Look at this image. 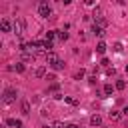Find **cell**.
Returning a JSON list of instances; mask_svg holds the SVG:
<instances>
[{"label":"cell","mask_w":128,"mask_h":128,"mask_svg":"<svg viewBox=\"0 0 128 128\" xmlns=\"http://www.w3.org/2000/svg\"><path fill=\"white\" fill-rule=\"evenodd\" d=\"M14 100H16V90L14 88H6L4 94H2V102L4 104H12Z\"/></svg>","instance_id":"6da1fadb"},{"label":"cell","mask_w":128,"mask_h":128,"mask_svg":"<svg viewBox=\"0 0 128 128\" xmlns=\"http://www.w3.org/2000/svg\"><path fill=\"white\" fill-rule=\"evenodd\" d=\"M38 14H40L42 18H48V16L52 14V10H50L48 2H40V4H38Z\"/></svg>","instance_id":"7a4b0ae2"},{"label":"cell","mask_w":128,"mask_h":128,"mask_svg":"<svg viewBox=\"0 0 128 128\" xmlns=\"http://www.w3.org/2000/svg\"><path fill=\"white\" fill-rule=\"evenodd\" d=\"M24 28H26V20H24V18H16V22H14V32H16V34H22Z\"/></svg>","instance_id":"3957f363"},{"label":"cell","mask_w":128,"mask_h":128,"mask_svg":"<svg viewBox=\"0 0 128 128\" xmlns=\"http://www.w3.org/2000/svg\"><path fill=\"white\" fill-rule=\"evenodd\" d=\"M0 28H2V32H10V30H12V24H10V20L2 18V20H0Z\"/></svg>","instance_id":"277c9868"},{"label":"cell","mask_w":128,"mask_h":128,"mask_svg":"<svg viewBox=\"0 0 128 128\" xmlns=\"http://www.w3.org/2000/svg\"><path fill=\"white\" fill-rule=\"evenodd\" d=\"M58 60H60V58H58V56H56L54 52H50V54H46V62H48L50 66H54V64H56Z\"/></svg>","instance_id":"5b68a950"},{"label":"cell","mask_w":128,"mask_h":128,"mask_svg":"<svg viewBox=\"0 0 128 128\" xmlns=\"http://www.w3.org/2000/svg\"><path fill=\"white\" fill-rule=\"evenodd\" d=\"M90 124H92V126H100V124H102V116H100V114H92V116H90Z\"/></svg>","instance_id":"8992f818"},{"label":"cell","mask_w":128,"mask_h":128,"mask_svg":"<svg viewBox=\"0 0 128 128\" xmlns=\"http://www.w3.org/2000/svg\"><path fill=\"white\" fill-rule=\"evenodd\" d=\"M92 34H94V36H100V38H102V36H104V28H100L98 24H94V26H92Z\"/></svg>","instance_id":"52a82bcc"},{"label":"cell","mask_w":128,"mask_h":128,"mask_svg":"<svg viewBox=\"0 0 128 128\" xmlns=\"http://www.w3.org/2000/svg\"><path fill=\"white\" fill-rule=\"evenodd\" d=\"M34 76H36V78H44V76H46V68H44V66H38V68L34 70Z\"/></svg>","instance_id":"ba28073f"},{"label":"cell","mask_w":128,"mask_h":128,"mask_svg":"<svg viewBox=\"0 0 128 128\" xmlns=\"http://www.w3.org/2000/svg\"><path fill=\"white\" fill-rule=\"evenodd\" d=\"M20 110H22V114H24V116H26V114H30V102H26V100H24V102L20 104Z\"/></svg>","instance_id":"9c48e42d"},{"label":"cell","mask_w":128,"mask_h":128,"mask_svg":"<svg viewBox=\"0 0 128 128\" xmlns=\"http://www.w3.org/2000/svg\"><path fill=\"white\" fill-rule=\"evenodd\" d=\"M64 100H66L70 106H78V98H74V96H64Z\"/></svg>","instance_id":"30bf717a"},{"label":"cell","mask_w":128,"mask_h":128,"mask_svg":"<svg viewBox=\"0 0 128 128\" xmlns=\"http://www.w3.org/2000/svg\"><path fill=\"white\" fill-rule=\"evenodd\" d=\"M120 114H122L120 110H110V112H108V116H110V120H118V118H120Z\"/></svg>","instance_id":"8fae6325"},{"label":"cell","mask_w":128,"mask_h":128,"mask_svg":"<svg viewBox=\"0 0 128 128\" xmlns=\"http://www.w3.org/2000/svg\"><path fill=\"white\" fill-rule=\"evenodd\" d=\"M56 36H58V30H50V32L46 34V40H48V42H52Z\"/></svg>","instance_id":"7c38bea8"},{"label":"cell","mask_w":128,"mask_h":128,"mask_svg":"<svg viewBox=\"0 0 128 128\" xmlns=\"http://www.w3.org/2000/svg\"><path fill=\"white\" fill-rule=\"evenodd\" d=\"M96 52H98V54H104V52H106V44H104V42H98V46H96Z\"/></svg>","instance_id":"4fadbf2b"},{"label":"cell","mask_w":128,"mask_h":128,"mask_svg":"<svg viewBox=\"0 0 128 128\" xmlns=\"http://www.w3.org/2000/svg\"><path fill=\"white\" fill-rule=\"evenodd\" d=\"M112 92H114V88H112V84H106V86H104V96H110Z\"/></svg>","instance_id":"5bb4252c"},{"label":"cell","mask_w":128,"mask_h":128,"mask_svg":"<svg viewBox=\"0 0 128 128\" xmlns=\"http://www.w3.org/2000/svg\"><path fill=\"white\" fill-rule=\"evenodd\" d=\"M14 70H16V72H24V70H26V66H24V62H18V64L14 66Z\"/></svg>","instance_id":"9a60e30c"},{"label":"cell","mask_w":128,"mask_h":128,"mask_svg":"<svg viewBox=\"0 0 128 128\" xmlns=\"http://www.w3.org/2000/svg\"><path fill=\"white\" fill-rule=\"evenodd\" d=\"M58 38H60L62 42H64V40H68V32H64V30H60V32H58Z\"/></svg>","instance_id":"2e32d148"},{"label":"cell","mask_w":128,"mask_h":128,"mask_svg":"<svg viewBox=\"0 0 128 128\" xmlns=\"http://www.w3.org/2000/svg\"><path fill=\"white\" fill-rule=\"evenodd\" d=\"M112 50H114V52H122V42H114Z\"/></svg>","instance_id":"e0dca14e"},{"label":"cell","mask_w":128,"mask_h":128,"mask_svg":"<svg viewBox=\"0 0 128 128\" xmlns=\"http://www.w3.org/2000/svg\"><path fill=\"white\" fill-rule=\"evenodd\" d=\"M124 88H126V82L124 80H118L116 82V90H124Z\"/></svg>","instance_id":"ac0fdd59"},{"label":"cell","mask_w":128,"mask_h":128,"mask_svg":"<svg viewBox=\"0 0 128 128\" xmlns=\"http://www.w3.org/2000/svg\"><path fill=\"white\" fill-rule=\"evenodd\" d=\"M52 68H54V70H62V68H64V62H62V60H58V62H56Z\"/></svg>","instance_id":"d6986e66"},{"label":"cell","mask_w":128,"mask_h":128,"mask_svg":"<svg viewBox=\"0 0 128 128\" xmlns=\"http://www.w3.org/2000/svg\"><path fill=\"white\" fill-rule=\"evenodd\" d=\"M46 80H48V82H52V84H54V80H56V76H54V74H48V76H46Z\"/></svg>","instance_id":"ffe728a7"},{"label":"cell","mask_w":128,"mask_h":128,"mask_svg":"<svg viewBox=\"0 0 128 128\" xmlns=\"http://www.w3.org/2000/svg\"><path fill=\"white\" fill-rule=\"evenodd\" d=\"M52 128H66V126H64L62 122H54V124H52Z\"/></svg>","instance_id":"44dd1931"},{"label":"cell","mask_w":128,"mask_h":128,"mask_svg":"<svg viewBox=\"0 0 128 128\" xmlns=\"http://www.w3.org/2000/svg\"><path fill=\"white\" fill-rule=\"evenodd\" d=\"M66 128H80L78 124H66Z\"/></svg>","instance_id":"7402d4cb"},{"label":"cell","mask_w":128,"mask_h":128,"mask_svg":"<svg viewBox=\"0 0 128 128\" xmlns=\"http://www.w3.org/2000/svg\"><path fill=\"white\" fill-rule=\"evenodd\" d=\"M122 114H128V106H126V108H124V110H122Z\"/></svg>","instance_id":"603a6c76"},{"label":"cell","mask_w":128,"mask_h":128,"mask_svg":"<svg viewBox=\"0 0 128 128\" xmlns=\"http://www.w3.org/2000/svg\"><path fill=\"white\" fill-rule=\"evenodd\" d=\"M126 72H128V64H126Z\"/></svg>","instance_id":"cb8c5ba5"},{"label":"cell","mask_w":128,"mask_h":128,"mask_svg":"<svg viewBox=\"0 0 128 128\" xmlns=\"http://www.w3.org/2000/svg\"><path fill=\"white\" fill-rule=\"evenodd\" d=\"M44 128H52V126H44Z\"/></svg>","instance_id":"d4e9b609"}]
</instances>
